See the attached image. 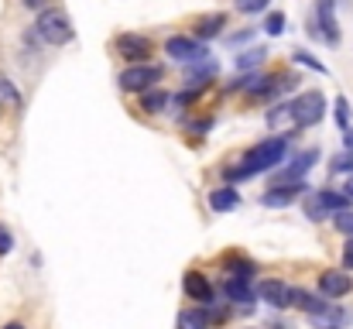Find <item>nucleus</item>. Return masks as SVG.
<instances>
[{"label":"nucleus","instance_id":"f03ea898","mask_svg":"<svg viewBox=\"0 0 353 329\" xmlns=\"http://www.w3.org/2000/svg\"><path fill=\"white\" fill-rule=\"evenodd\" d=\"M34 34H38L45 45H69V41L76 38V28H72V21H69L62 10H55V7H45V10H38Z\"/></svg>","mask_w":353,"mask_h":329},{"label":"nucleus","instance_id":"2f4dec72","mask_svg":"<svg viewBox=\"0 0 353 329\" xmlns=\"http://www.w3.org/2000/svg\"><path fill=\"white\" fill-rule=\"evenodd\" d=\"M14 250V233L7 226H0V254H10Z\"/></svg>","mask_w":353,"mask_h":329},{"label":"nucleus","instance_id":"f3484780","mask_svg":"<svg viewBox=\"0 0 353 329\" xmlns=\"http://www.w3.org/2000/svg\"><path fill=\"white\" fill-rule=\"evenodd\" d=\"M302 210H305V219H312V223H323V219L330 217V210H326V203H323L319 189H309V192H305Z\"/></svg>","mask_w":353,"mask_h":329},{"label":"nucleus","instance_id":"6e6552de","mask_svg":"<svg viewBox=\"0 0 353 329\" xmlns=\"http://www.w3.org/2000/svg\"><path fill=\"white\" fill-rule=\"evenodd\" d=\"M319 161V151L316 148H309V151H302V154H295L292 158V165L288 168H281L278 175H274V186H292V182H305V175L312 172V165Z\"/></svg>","mask_w":353,"mask_h":329},{"label":"nucleus","instance_id":"dca6fc26","mask_svg":"<svg viewBox=\"0 0 353 329\" xmlns=\"http://www.w3.org/2000/svg\"><path fill=\"white\" fill-rule=\"evenodd\" d=\"M179 329H210V312H206V306H199V309H182L179 312Z\"/></svg>","mask_w":353,"mask_h":329},{"label":"nucleus","instance_id":"423d86ee","mask_svg":"<svg viewBox=\"0 0 353 329\" xmlns=\"http://www.w3.org/2000/svg\"><path fill=\"white\" fill-rule=\"evenodd\" d=\"M165 55L175 59V62H206V59H210V48H206V41H199V38L172 34V38L165 41Z\"/></svg>","mask_w":353,"mask_h":329},{"label":"nucleus","instance_id":"5701e85b","mask_svg":"<svg viewBox=\"0 0 353 329\" xmlns=\"http://www.w3.org/2000/svg\"><path fill=\"white\" fill-rule=\"evenodd\" d=\"M292 62L295 66H305V69H312V72H319V76H326V66L319 62V59H312L305 48H299V52H292Z\"/></svg>","mask_w":353,"mask_h":329},{"label":"nucleus","instance_id":"39448f33","mask_svg":"<svg viewBox=\"0 0 353 329\" xmlns=\"http://www.w3.org/2000/svg\"><path fill=\"white\" fill-rule=\"evenodd\" d=\"M161 76H165L161 66H154V62H137V66H127V69L120 72L117 83L123 93H144V90H151Z\"/></svg>","mask_w":353,"mask_h":329},{"label":"nucleus","instance_id":"a878e982","mask_svg":"<svg viewBox=\"0 0 353 329\" xmlns=\"http://www.w3.org/2000/svg\"><path fill=\"white\" fill-rule=\"evenodd\" d=\"M264 31H268L271 38H278V34L285 31V14H281V10H274V14H268V21H264Z\"/></svg>","mask_w":353,"mask_h":329},{"label":"nucleus","instance_id":"4c0bfd02","mask_svg":"<svg viewBox=\"0 0 353 329\" xmlns=\"http://www.w3.org/2000/svg\"><path fill=\"white\" fill-rule=\"evenodd\" d=\"M3 329H24V326H21V323H7Z\"/></svg>","mask_w":353,"mask_h":329},{"label":"nucleus","instance_id":"6ab92c4d","mask_svg":"<svg viewBox=\"0 0 353 329\" xmlns=\"http://www.w3.org/2000/svg\"><path fill=\"white\" fill-rule=\"evenodd\" d=\"M213 76H216V62H206L203 69H189V72H185V86L203 93V90L210 86V79H213Z\"/></svg>","mask_w":353,"mask_h":329},{"label":"nucleus","instance_id":"bb28decb","mask_svg":"<svg viewBox=\"0 0 353 329\" xmlns=\"http://www.w3.org/2000/svg\"><path fill=\"white\" fill-rule=\"evenodd\" d=\"M285 117H292V103H278V107L268 110V127H278Z\"/></svg>","mask_w":353,"mask_h":329},{"label":"nucleus","instance_id":"c9c22d12","mask_svg":"<svg viewBox=\"0 0 353 329\" xmlns=\"http://www.w3.org/2000/svg\"><path fill=\"white\" fill-rule=\"evenodd\" d=\"M24 7H31V10H45V0H24Z\"/></svg>","mask_w":353,"mask_h":329},{"label":"nucleus","instance_id":"aec40b11","mask_svg":"<svg viewBox=\"0 0 353 329\" xmlns=\"http://www.w3.org/2000/svg\"><path fill=\"white\" fill-rule=\"evenodd\" d=\"M319 196H323V203H326L330 213H343V210H350V203H353L343 189H340V192H336V189H319Z\"/></svg>","mask_w":353,"mask_h":329},{"label":"nucleus","instance_id":"f704fd0d","mask_svg":"<svg viewBox=\"0 0 353 329\" xmlns=\"http://www.w3.org/2000/svg\"><path fill=\"white\" fill-rule=\"evenodd\" d=\"M343 148H347V151H353V127H347V130H343Z\"/></svg>","mask_w":353,"mask_h":329},{"label":"nucleus","instance_id":"e433bc0d","mask_svg":"<svg viewBox=\"0 0 353 329\" xmlns=\"http://www.w3.org/2000/svg\"><path fill=\"white\" fill-rule=\"evenodd\" d=\"M343 192H347V196H350V199H353V175H350V179H347V186H343Z\"/></svg>","mask_w":353,"mask_h":329},{"label":"nucleus","instance_id":"ddd939ff","mask_svg":"<svg viewBox=\"0 0 353 329\" xmlns=\"http://www.w3.org/2000/svg\"><path fill=\"white\" fill-rule=\"evenodd\" d=\"M220 292H223L227 302H236V306H254V302H257V292H254L250 281H243V278H227Z\"/></svg>","mask_w":353,"mask_h":329},{"label":"nucleus","instance_id":"c756f323","mask_svg":"<svg viewBox=\"0 0 353 329\" xmlns=\"http://www.w3.org/2000/svg\"><path fill=\"white\" fill-rule=\"evenodd\" d=\"M250 38H254V28H247V31H236V34H227V38H223V45L236 48V45H243V41H250Z\"/></svg>","mask_w":353,"mask_h":329},{"label":"nucleus","instance_id":"58836bf2","mask_svg":"<svg viewBox=\"0 0 353 329\" xmlns=\"http://www.w3.org/2000/svg\"><path fill=\"white\" fill-rule=\"evenodd\" d=\"M326 329H340V326H326Z\"/></svg>","mask_w":353,"mask_h":329},{"label":"nucleus","instance_id":"4468645a","mask_svg":"<svg viewBox=\"0 0 353 329\" xmlns=\"http://www.w3.org/2000/svg\"><path fill=\"white\" fill-rule=\"evenodd\" d=\"M223 28H227V14H223V10H216V14H203V17L196 21V34H192V38L210 41V38H220Z\"/></svg>","mask_w":353,"mask_h":329},{"label":"nucleus","instance_id":"412c9836","mask_svg":"<svg viewBox=\"0 0 353 329\" xmlns=\"http://www.w3.org/2000/svg\"><path fill=\"white\" fill-rule=\"evenodd\" d=\"M227 271H230V278H243V281H250L257 275L254 261H247V257H230L227 261Z\"/></svg>","mask_w":353,"mask_h":329},{"label":"nucleus","instance_id":"a211bd4d","mask_svg":"<svg viewBox=\"0 0 353 329\" xmlns=\"http://www.w3.org/2000/svg\"><path fill=\"white\" fill-rule=\"evenodd\" d=\"M168 103H172V97L165 93V90H144L141 93V110L144 113H161V110H168Z\"/></svg>","mask_w":353,"mask_h":329},{"label":"nucleus","instance_id":"473e14b6","mask_svg":"<svg viewBox=\"0 0 353 329\" xmlns=\"http://www.w3.org/2000/svg\"><path fill=\"white\" fill-rule=\"evenodd\" d=\"M343 271H353V237H347L343 243Z\"/></svg>","mask_w":353,"mask_h":329},{"label":"nucleus","instance_id":"20e7f679","mask_svg":"<svg viewBox=\"0 0 353 329\" xmlns=\"http://www.w3.org/2000/svg\"><path fill=\"white\" fill-rule=\"evenodd\" d=\"M326 117V97L319 90H305L292 100V120L295 127H316Z\"/></svg>","mask_w":353,"mask_h":329},{"label":"nucleus","instance_id":"f257e3e1","mask_svg":"<svg viewBox=\"0 0 353 329\" xmlns=\"http://www.w3.org/2000/svg\"><path fill=\"white\" fill-rule=\"evenodd\" d=\"M288 141H292V134H274V137L257 141V144L243 154L240 165H234V168L223 172V175H227V186H234L240 179H254V175L274 172V168L285 161V154H288Z\"/></svg>","mask_w":353,"mask_h":329},{"label":"nucleus","instance_id":"2eb2a0df","mask_svg":"<svg viewBox=\"0 0 353 329\" xmlns=\"http://www.w3.org/2000/svg\"><path fill=\"white\" fill-rule=\"evenodd\" d=\"M236 206H240V196H236L234 186H220V189L210 192V210L213 213H230Z\"/></svg>","mask_w":353,"mask_h":329},{"label":"nucleus","instance_id":"7c9ffc66","mask_svg":"<svg viewBox=\"0 0 353 329\" xmlns=\"http://www.w3.org/2000/svg\"><path fill=\"white\" fill-rule=\"evenodd\" d=\"M0 97H3V100H10L14 107L21 103V97H17V90L10 86V79H0Z\"/></svg>","mask_w":353,"mask_h":329},{"label":"nucleus","instance_id":"b1692460","mask_svg":"<svg viewBox=\"0 0 353 329\" xmlns=\"http://www.w3.org/2000/svg\"><path fill=\"white\" fill-rule=\"evenodd\" d=\"M330 172H333V175H353V151H340V154L333 158Z\"/></svg>","mask_w":353,"mask_h":329},{"label":"nucleus","instance_id":"1a4fd4ad","mask_svg":"<svg viewBox=\"0 0 353 329\" xmlns=\"http://www.w3.org/2000/svg\"><path fill=\"white\" fill-rule=\"evenodd\" d=\"M302 192H309V186L305 182H292V186H271L264 196H261V206H268V210H285V206H292Z\"/></svg>","mask_w":353,"mask_h":329},{"label":"nucleus","instance_id":"cd10ccee","mask_svg":"<svg viewBox=\"0 0 353 329\" xmlns=\"http://www.w3.org/2000/svg\"><path fill=\"white\" fill-rule=\"evenodd\" d=\"M333 223H336V230H340L343 237H353V210H343V213H336V217H333Z\"/></svg>","mask_w":353,"mask_h":329},{"label":"nucleus","instance_id":"f8f14e48","mask_svg":"<svg viewBox=\"0 0 353 329\" xmlns=\"http://www.w3.org/2000/svg\"><path fill=\"white\" fill-rule=\"evenodd\" d=\"M182 288H185V295H189L192 302H199V306H213V299H216L213 285H210L206 275H199V271H185Z\"/></svg>","mask_w":353,"mask_h":329},{"label":"nucleus","instance_id":"4be33fe9","mask_svg":"<svg viewBox=\"0 0 353 329\" xmlns=\"http://www.w3.org/2000/svg\"><path fill=\"white\" fill-rule=\"evenodd\" d=\"M264 48H247V52H240L236 55V69H254V66H261L264 62Z\"/></svg>","mask_w":353,"mask_h":329},{"label":"nucleus","instance_id":"72a5a7b5","mask_svg":"<svg viewBox=\"0 0 353 329\" xmlns=\"http://www.w3.org/2000/svg\"><path fill=\"white\" fill-rule=\"evenodd\" d=\"M210 127H213V120H210V117H206V120H192V123H189V130H192V134H206Z\"/></svg>","mask_w":353,"mask_h":329},{"label":"nucleus","instance_id":"9d476101","mask_svg":"<svg viewBox=\"0 0 353 329\" xmlns=\"http://www.w3.org/2000/svg\"><path fill=\"white\" fill-rule=\"evenodd\" d=\"M257 299L268 302L271 309H288L292 306V285H285L278 278H268V281L257 285Z\"/></svg>","mask_w":353,"mask_h":329},{"label":"nucleus","instance_id":"0eeeda50","mask_svg":"<svg viewBox=\"0 0 353 329\" xmlns=\"http://www.w3.org/2000/svg\"><path fill=\"white\" fill-rule=\"evenodd\" d=\"M114 48H117L120 59H127L130 66H137V62H148V59H151V38L134 34V31H123V34H117Z\"/></svg>","mask_w":353,"mask_h":329},{"label":"nucleus","instance_id":"7ed1b4c3","mask_svg":"<svg viewBox=\"0 0 353 329\" xmlns=\"http://www.w3.org/2000/svg\"><path fill=\"white\" fill-rule=\"evenodd\" d=\"M309 34L323 38L326 45H340V21H336V0H316L312 21H309Z\"/></svg>","mask_w":353,"mask_h":329},{"label":"nucleus","instance_id":"c85d7f7f","mask_svg":"<svg viewBox=\"0 0 353 329\" xmlns=\"http://www.w3.org/2000/svg\"><path fill=\"white\" fill-rule=\"evenodd\" d=\"M268 3L271 0H236V10L240 14H261V10H268Z\"/></svg>","mask_w":353,"mask_h":329},{"label":"nucleus","instance_id":"393cba45","mask_svg":"<svg viewBox=\"0 0 353 329\" xmlns=\"http://www.w3.org/2000/svg\"><path fill=\"white\" fill-rule=\"evenodd\" d=\"M336 123H340V130H347L350 127V117H353V110H350V100L347 97H336Z\"/></svg>","mask_w":353,"mask_h":329},{"label":"nucleus","instance_id":"ea45409f","mask_svg":"<svg viewBox=\"0 0 353 329\" xmlns=\"http://www.w3.org/2000/svg\"><path fill=\"white\" fill-rule=\"evenodd\" d=\"M0 113H3V103H0Z\"/></svg>","mask_w":353,"mask_h":329},{"label":"nucleus","instance_id":"9b49d317","mask_svg":"<svg viewBox=\"0 0 353 329\" xmlns=\"http://www.w3.org/2000/svg\"><path fill=\"white\" fill-rule=\"evenodd\" d=\"M353 292V278L347 271H323L319 275V295L326 299H347Z\"/></svg>","mask_w":353,"mask_h":329}]
</instances>
